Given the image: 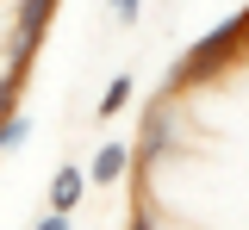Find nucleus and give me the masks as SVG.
Wrapping results in <instances>:
<instances>
[{"label": "nucleus", "mask_w": 249, "mask_h": 230, "mask_svg": "<svg viewBox=\"0 0 249 230\" xmlns=\"http://www.w3.org/2000/svg\"><path fill=\"white\" fill-rule=\"evenodd\" d=\"M243 56H249V6H243V13H231L224 25H212L181 63L168 68L162 94H175V87H206V81H218L231 63H243Z\"/></svg>", "instance_id": "f257e3e1"}, {"label": "nucleus", "mask_w": 249, "mask_h": 230, "mask_svg": "<svg viewBox=\"0 0 249 230\" xmlns=\"http://www.w3.org/2000/svg\"><path fill=\"white\" fill-rule=\"evenodd\" d=\"M131 168H137V156H131L124 143H100V156L88 162V181H93V187H119Z\"/></svg>", "instance_id": "f03ea898"}, {"label": "nucleus", "mask_w": 249, "mask_h": 230, "mask_svg": "<svg viewBox=\"0 0 249 230\" xmlns=\"http://www.w3.org/2000/svg\"><path fill=\"white\" fill-rule=\"evenodd\" d=\"M93 181H88V168H75V162H62L56 174H50V205L56 212H75L81 205V193H88Z\"/></svg>", "instance_id": "7ed1b4c3"}, {"label": "nucleus", "mask_w": 249, "mask_h": 230, "mask_svg": "<svg viewBox=\"0 0 249 230\" xmlns=\"http://www.w3.org/2000/svg\"><path fill=\"white\" fill-rule=\"evenodd\" d=\"M25 143H31V112L13 106V112L0 118V156H13V149H25Z\"/></svg>", "instance_id": "20e7f679"}, {"label": "nucleus", "mask_w": 249, "mask_h": 230, "mask_svg": "<svg viewBox=\"0 0 249 230\" xmlns=\"http://www.w3.org/2000/svg\"><path fill=\"white\" fill-rule=\"evenodd\" d=\"M124 99H131V75H112V81H106V94H100V112H93V118H119Z\"/></svg>", "instance_id": "39448f33"}, {"label": "nucleus", "mask_w": 249, "mask_h": 230, "mask_svg": "<svg viewBox=\"0 0 249 230\" xmlns=\"http://www.w3.org/2000/svg\"><path fill=\"white\" fill-rule=\"evenodd\" d=\"M31 230H75V212H56V205H50V212H44Z\"/></svg>", "instance_id": "423d86ee"}, {"label": "nucleus", "mask_w": 249, "mask_h": 230, "mask_svg": "<svg viewBox=\"0 0 249 230\" xmlns=\"http://www.w3.org/2000/svg\"><path fill=\"white\" fill-rule=\"evenodd\" d=\"M131 230H162V218H156V205H137V212H131Z\"/></svg>", "instance_id": "0eeeda50"}, {"label": "nucleus", "mask_w": 249, "mask_h": 230, "mask_svg": "<svg viewBox=\"0 0 249 230\" xmlns=\"http://www.w3.org/2000/svg\"><path fill=\"white\" fill-rule=\"evenodd\" d=\"M137 13H143V0H112V19H124V25H131Z\"/></svg>", "instance_id": "6e6552de"}]
</instances>
